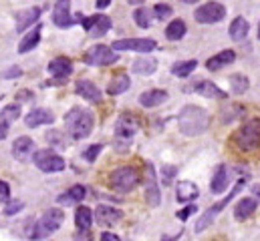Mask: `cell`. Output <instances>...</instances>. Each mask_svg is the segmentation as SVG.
Instances as JSON below:
<instances>
[{
	"instance_id": "6da1fadb",
	"label": "cell",
	"mask_w": 260,
	"mask_h": 241,
	"mask_svg": "<svg viewBox=\"0 0 260 241\" xmlns=\"http://www.w3.org/2000/svg\"><path fill=\"white\" fill-rule=\"evenodd\" d=\"M178 125H180V131L186 135V137H198L202 135L208 125H210V115L206 113V109L202 107H196V105H188L180 111V117H178Z\"/></svg>"
},
{
	"instance_id": "7a4b0ae2",
	"label": "cell",
	"mask_w": 260,
	"mask_h": 241,
	"mask_svg": "<svg viewBox=\"0 0 260 241\" xmlns=\"http://www.w3.org/2000/svg\"><path fill=\"white\" fill-rule=\"evenodd\" d=\"M93 113L85 107H73L65 117V127L73 139H87L93 131Z\"/></svg>"
},
{
	"instance_id": "3957f363",
	"label": "cell",
	"mask_w": 260,
	"mask_h": 241,
	"mask_svg": "<svg viewBox=\"0 0 260 241\" xmlns=\"http://www.w3.org/2000/svg\"><path fill=\"white\" fill-rule=\"evenodd\" d=\"M65 221V213L61 209H47L43 213V217L35 223L32 231H30V239L32 241H41V239H47L49 235H53Z\"/></svg>"
},
{
	"instance_id": "277c9868",
	"label": "cell",
	"mask_w": 260,
	"mask_h": 241,
	"mask_svg": "<svg viewBox=\"0 0 260 241\" xmlns=\"http://www.w3.org/2000/svg\"><path fill=\"white\" fill-rule=\"evenodd\" d=\"M240 151H256L260 147V119H248L232 137Z\"/></svg>"
},
{
	"instance_id": "5b68a950",
	"label": "cell",
	"mask_w": 260,
	"mask_h": 241,
	"mask_svg": "<svg viewBox=\"0 0 260 241\" xmlns=\"http://www.w3.org/2000/svg\"><path fill=\"white\" fill-rule=\"evenodd\" d=\"M244 183H246L244 179H238V181H236V185L232 187V191H230V193H228V195H226L222 201L214 203V205H212V207H210V209H208L204 215H200V219L196 221V233H202L206 227H210V225H212V221L216 219V215H218V213H220V211H222V209H224V207H226V205H228V203L234 199V195H238V193L242 191Z\"/></svg>"
},
{
	"instance_id": "8992f818",
	"label": "cell",
	"mask_w": 260,
	"mask_h": 241,
	"mask_svg": "<svg viewBox=\"0 0 260 241\" xmlns=\"http://www.w3.org/2000/svg\"><path fill=\"white\" fill-rule=\"evenodd\" d=\"M137 183H139V173L133 167H117L109 175V185L117 193H129L135 189Z\"/></svg>"
},
{
	"instance_id": "52a82bcc",
	"label": "cell",
	"mask_w": 260,
	"mask_h": 241,
	"mask_svg": "<svg viewBox=\"0 0 260 241\" xmlns=\"http://www.w3.org/2000/svg\"><path fill=\"white\" fill-rule=\"evenodd\" d=\"M32 161H35V165L43 171V173H59V171H63L65 169V159L61 157V155H57L55 151H51V149H41V151H37L35 153V157H32Z\"/></svg>"
},
{
	"instance_id": "ba28073f",
	"label": "cell",
	"mask_w": 260,
	"mask_h": 241,
	"mask_svg": "<svg viewBox=\"0 0 260 241\" xmlns=\"http://www.w3.org/2000/svg\"><path fill=\"white\" fill-rule=\"evenodd\" d=\"M226 16V6L222 2H206L198 6L194 12V18L200 24H214L220 22Z\"/></svg>"
},
{
	"instance_id": "9c48e42d",
	"label": "cell",
	"mask_w": 260,
	"mask_h": 241,
	"mask_svg": "<svg viewBox=\"0 0 260 241\" xmlns=\"http://www.w3.org/2000/svg\"><path fill=\"white\" fill-rule=\"evenodd\" d=\"M157 49V43L153 38H121L111 45V51H129V53H151Z\"/></svg>"
},
{
	"instance_id": "30bf717a",
	"label": "cell",
	"mask_w": 260,
	"mask_h": 241,
	"mask_svg": "<svg viewBox=\"0 0 260 241\" xmlns=\"http://www.w3.org/2000/svg\"><path fill=\"white\" fill-rule=\"evenodd\" d=\"M117 53H113L109 47H105V45H95V47H91L89 51H87V55H85V62L89 64V66H105V64H113V62H117Z\"/></svg>"
},
{
	"instance_id": "8fae6325",
	"label": "cell",
	"mask_w": 260,
	"mask_h": 241,
	"mask_svg": "<svg viewBox=\"0 0 260 241\" xmlns=\"http://www.w3.org/2000/svg\"><path fill=\"white\" fill-rule=\"evenodd\" d=\"M137 129H139V120L135 119L131 113H123L117 123H115V137H117V143L121 141V143H129L131 139H133V135L137 133Z\"/></svg>"
},
{
	"instance_id": "7c38bea8",
	"label": "cell",
	"mask_w": 260,
	"mask_h": 241,
	"mask_svg": "<svg viewBox=\"0 0 260 241\" xmlns=\"http://www.w3.org/2000/svg\"><path fill=\"white\" fill-rule=\"evenodd\" d=\"M81 24H83V28L87 30L89 36L97 38V36L107 34V30L111 28V18L105 16V14H93V16H87V18L81 16Z\"/></svg>"
},
{
	"instance_id": "4fadbf2b",
	"label": "cell",
	"mask_w": 260,
	"mask_h": 241,
	"mask_svg": "<svg viewBox=\"0 0 260 241\" xmlns=\"http://www.w3.org/2000/svg\"><path fill=\"white\" fill-rule=\"evenodd\" d=\"M143 187H145V199L151 207H157L161 201L159 195V187H157V177H155V169L151 163H145V175H143Z\"/></svg>"
},
{
	"instance_id": "5bb4252c",
	"label": "cell",
	"mask_w": 260,
	"mask_h": 241,
	"mask_svg": "<svg viewBox=\"0 0 260 241\" xmlns=\"http://www.w3.org/2000/svg\"><path fill=\"white\" fill-rule=\"evenodd\" d=\"M53 22L59 28H69V26L75 24V18L71 16V2L61 0V2L55 4V8H53Z\"/></svg>"
},
{
	"instance_id": "9a60e30c",
	"label": "cell",
	"mask_w": 260,
	"mask_h": 241,
	"mask_svg": "<svg viewBox=\"0 0 260 241\" xmlns=\"http://www.w3.org/2000/svg\"><path fill=\"white\" fill-rule=\"evenodd\" d=\"M121 217H123V213H121L119 209L111 207V205H99V207L95 209V219H97V223L103 225V227L117 223Z\"/></svg>"
},
{
	"instance_id": "2e32d148",
	"label": "cell",
	"mask_w": 260,
	"mask_h": 241,
	"mask_svg": "<svg viewBox=\"0 0 260 241\" xmlns=\"http://www.w3.org/2000/svg\"><path fill=\"white\" fill-rule=\"evenodd\" d=\"M18 117H20V107L18 105H8V107L2 109V113H0V141L6 139V135L10 131V125Z\"/></svg>"
},
{
	"instance_id": "e0dca14e",
	"label": "cell",
	"mask_w": 260,
	"mask_h": 241,
	"mask_svg": "<svg viewBox=\"0 0 260 241\" xmlns=\"http://www.w3.org/2000/svg\"><path fill=\"white\" fill-rule=\"evenodd\" d=\"M75 91H77L79 97H83V99H87V101H91V103H99V101H101V91H99V87H97L95 83H91V81H85V78L77 81Z\"/></svg>"
},
{
	"instance_id": "ac0fdd59",
	"label": "cell",
	"mask_w": 260,
	"mask_h": 241,
	"mask_svg": "<svg viewBox=\"0 0 260 241\" xmlns=\"http://www.w3.org/2000/svg\"><path fill=\"white\" fill-rule=\"evenodd\" d=\"M192 91H196L198 95H202V97H206V99H218V101H222V99L228 97L220 87H216V85L210 83V81H198L194 87H192Z\"/></svg>"
},
{
	"instance_id": "d6986e66",
	"label": "cell",
	"mask_w": 260,
	"mask_h": 241,
	"mask_svg": "<svg viewBox=\"0 0 260 241\" xmlns=\"http://www.w3.org/2000/svg\"><path fill=\"white\" fill-rule=\"evenodd\" d=\"M168 101V93L161 91V89H151V91H145L139 95V105L145 107V109H153V107H159L161 103Z\"/></svg>"
},
{
	"instance_id": "ffe728a7",
	"label": "cell",
	"mask_w": 260,
	"mask_h": 241,
	"mask_svg": "<svg viewBox=\"0 0 260 241\" xmlns=\"http://www.w3.org/2000/svg\"><path fill=\"white\" fill-rule=\"evenodd\" d=\"M53 120H55V115H53L49 109H32V111L24 117L26 127H30V129H37V127H41V125H51Z\"/></svg>"
},
{
	"instance_id": "44dd1931",
	"label": "cell",
	"mask_w": 260,
	"mask_h": 241,
	"mask_svg": "<svg viewBox=\"0 0 260 241\" xmlns=\"http://www.w3.org/2000/svg\"><path fill=\"white\" fill-rule=\"evenodd\" d=\"M49 72L59 78V81H65L67 76L73 72V62L67 59V57H57L49 62Z\"/></svg>"
},
{
	"instance_id": "7402d4cb",
	"label": "cell",
	"mask_w": 260,
	"mask_h": 241,
	"mask_svg": "<svg viewBox=\"0 0 260 241\" xmlns=\"http://www.w3.org/2000/svg\"><path fill=\"white\" fill-rule=\"evenodd\" d=\"M32 147H35V141L30 137H18L12 143V157L16 161H26L28 155L32 153Z\"/></svg>"
},
{
	"instance_id": "603a6c76",
	"label": "cell",
	"mask_w": 260,
	"mask_h": 241,
	"mask_svg": "<svg viewBox=\"0 0 260 241\" xmlns=\"http://www.w3.org/2000/svg\"><path fill=\"white\" fill-rule=\"evenodd\" d=\"M39 18H41V8H39V6H30V8L18 12V16H16V30H18V32L26 30V28H28L30 24H35Z\"/></svg>"
},
{
	"instance_id": "cb8c5ba5",
	"label": "cell",
	"mask_w": 260,
	"mask_h": 241,
	"mask_svg": "<svg viewBox=\"0 0 260 241\" xmlns=\"http://www.w3.org/2000/svg\"><path fill=\"white\" fill-rule=\"evenodd\" d=\"M248 30H250L248 20H246V18H242V16H238V18H234V20H232V24H230V28H228V34H230V38H232V41L240 43V41H244V38H246Z\"/></svg>"
},
{
	"instance_id": "d4e9b609",
	"label": "cell",
	"mask_w": 260,
	"mask_h": 241,
	"mask_svg": "<svg viewBox=\"0 0 260 241\" xmlns=\"http://www.w3.org/2000/svg\"><path fill=\"white\" fill-rule=\"evenodd\" d=\"M254 211H256V199L244 197V199H240L238 205L234 207V217H236L238 221H244V219H248L250 215H254Z\"/></svg>"
},
{
	"instance_id": "484cf974",
	"label": "cell",
	"mask_w": 260,
	"mask_h": 241,
	"mask_svg": "<svg viewBox=\"0 0 260 241\" xmlns=\"http://www.w3.org/2000/svg\"><path fill=\"white\" fill-rule=\"evenodd\" d=\"M234 59H236V53L230 51V49H226V51H222V53L214 55L212 59L206 60V66H208V70H218V68L226 66V64H230V62H234Z\"/></svg>"
},
{
	"instance_id": "4316f807",
	"label": "cell",
	"mask_w": 260,
	"mask_h": 241,
	"mask_svg": "<svg viewBox=\"0 0 260 241\" xmlns=\"http://www.w3.org/2000/svg\"><path fill=\"white\" fill-rule=\"evenodd\" d=\"M41 30H43V26L39 24V26H35L30 32H26V34L22 36V41L18 43V53H28V51H32V49L41 43Z\"/></svg>"
},
{
	"instance_id": "83f0119b",
	"label": "cell",
	"mask_w": 260,
	"mask_h": 241,
	"mask_svg": "<svg viewBox=\"0 0 260 241\" xmlns=\"http://www.w3.org/2000/svg\"><path fill=\"white\" fill-rule=\"evenodd\" d=\"M91 223H93V211H91L89 207H85V205L77 207V211H75V225H77V231H91V229H89Z\"/></svg>"
},
{
	"instance_id": "f1b7e54d",
	"label": "cell",
	"mask_w": 260,
	"mask_h": 241,
	"mask_svg": "<svg viewBox=\"0 0 260 241\" xmlns=\"http://www.w3.org/2000/svg\"><path fill=\"white\" fill-rule=\"evenodd\" d=\"M129 85H131L129 76H127L125 72H119V74H115V76L109 81V85H107V93H109L111 97L121 95V93H125V91L129 89Z\"/></svg>"
},
{
	"instance_id": "f546056e",
	"label": "cell",
	"mask_w": 260,
	"mask_h": 241,
	"mask_svg": "<svg viewBox=\"0 0 260 241\" xmlns=\"http://www.w3.org/2000/svg\"><path fill=\"white\" fill-rule=\"evenodd\" d=\"M85 195H87V191H85V187L83 185H75V187H71L69 191H65L63 195H59V203L61 205H75V203H79V201H83L85 199Z\"/></svg>"
},
{
	"instance_id": "4dcf8cb0",
	"label": "cell",
	"mask_w": 260,
	"mask_h": 241,
	"mask_svg": "<svg viewBox=\"0 0 260 241\" xmlns=\"http://www.w3.org/2000/svg\"><path fill=\"white\" fill-rule=\"evenodd\" d=\"M131 70L135 72V74H153L155 70H157V60L151 59V57H141V59L133 60V64H131Z\"/></svg>"
},
{
	"instance_id": "1f68e13d",
	"label": "cell",
	"mask_w": 260,
	"mask_h": 241,
	"mask_svg": "<svg viewBox=\"0 0 260 241\" xmlns=\"http://www.w3.org/2000/svg\"><path fill=\"white\" fill-rule=\"evenodd\" d=\"M176 193H178L180 201H194L196 197L200 195V189L192 181H180L178 187H176Z\"/></svg>"
},
{
	"instance_id": "d6a6232c",
	"label": "cell",
	"mask_w": 260,
	"mask_h": 241,
	"mask_svg": "<svg viewBox=\"0 0 260 241\" xmlns=\"http://www.w3.org/2000/svg\"><path fill=\"white\" fill-rule=\"evenodd\" d=\"M226 187H228V169H226L224 165H220V167L216 169L214 177H212V185H210V189H212V193L220 195V193H224V191H226Z\"/></svg>"
},
{
	"instance_id": "836d02e7",
	"label": "cell",
	"mask_w": 260,
	"mask_h": 241,
	"mask_svg": "<svg viewBox=\"0 0 260 241\" xmlns=\"http://www.w3.org/2000/svg\"><path fill=\"white\" fill-rule=\"evenodd\" d=\"M186 22L184 20H180V18H176V20H172L170 24H168V28H166V36H168V41H182L184 38V34H186Z\"/></svg>"
},
{
	"instance_id": "e575fe53",
	"label": "cell",
	"mask_w": 260,
	"mask_h": 241,
	"mask_svg": "<svg viewBox=\"0 0 260 241\" xmlns=\"http://www.w3.org/2000/svg\"><path fill=\"white\" fill-rule=\"evenodd\" d=\"M196 66H198V60H180V62H176V64L172 66V74L184 78V76H188V74L194 72Z\"/></svg>"
},
{
	"instance_id": "d590c367",
	"label": "cell",
	"mask_w": 260,
	"mask_h": 241,
	"mask_svg": "<svg viewBox=\"0 0 260 241\" xmlns=\"http://www.w3.org/2000/svg\"><path fill=\"white\" fill-rule=\"evenodd\" d=\"M151 16H153V10H149V8H145V6H141V8H137V10L133 12V20H135V24L141 26V28H149V26H151Z\"/></svg>"
},
{
	"instance_id": "8d00e7d4",
	"label": "cell",
	"mask_w": 260,
	"mask_h": 241,
	"mask_svg": "<svg viewBox=\"0 0 260 241\" xmlns=\"http://www.w3.org/2000/svg\"><path fill=\"white\" fill-rule=\"evenodd\" d=\"M230 87H232V93L242 95V93L248 91V78L244 74H232L230 76Z\"/></svg>"
},
{
	"instance_id": "74e56055",
	"label": "cell",
	"mask_w": 260,
	"mask_h": 241,
	"mask_svg": "<svg viewBox=\"0 0 260 241\" xmlns=\"http://www.w3.org/2000/svg\"><path fill=\"white\" fill-rule=\"evenodd\" d=\"M172 12H174V8H172L170 4H155V6H153V16H155L157 20H164V18L172 16Z\"/></svg>"
},
{
	"instance_id": "f35d334b",
	"label": "cell",
	"mask_w": 260,
	"mask_h": 241,
	"mask_svg": "<svg viewBox=\"0 0 260 241\" xmlns=\"http://www.w3.org/2000/svg\"><path fill=\"white\" fill-rule=\"evenodd\" d=\"M22 207H24L22 201H8V203L4 205V213H6V215H14V213H18Z\"/></svg>"
},
{
	"instance_id": "ab89813d",
	"label": "cell",
	"mask_w": 260,
	"mask_h": 241,
	"mask_svg": "<svg viewBox=\"0 0 260 241\" xmlns=\"http://www.w3.org/2000/svg\"><path fill=\"white\" fill-rule=\"evenodd\" d=\"M99 153H101V145H91V147L83 153V157H85L89 163H93V161L97 159V155H99Z\"/></svg>"
},
{
	"instance_id": "60d3db41",
	"label": "cell",
	"mask_w": 260,
	"mask_h": 241,
	"mask_svg": "<svg viewBox=\"0 0 260 241\" xmlns=\"http://www.w3.org/2000/svg\"><path fill=\"white\" fill-rule=\"evenodd\" d=\"M10 201V187H8V183H4V181H0V203H8Z\"/></svg>"
},
{
	"instance_id": "b9f144b4",
	"label": "cell",
	"mask_w": 260,
	"mask_h": 241,
	"mask_svg": "<svg viewBox=\"0 0 260 241\" xmlns=\"http://www.w3.org/2000/svg\"><path fill=\"white\" fill-rule=\"evenodd\" d=\"M196 211H198V207H196V205H188V207H184L182 211H178V219H180V221H186L190 215H194Z\"/></svg>"
},
{
	"instance_id": "7bdbcfd3",
	"label": "cell",
	"mask_w": 260,
	"mask_h": 241,
	"mask_svg": "<svg viewBox=\"0 0 260 241\" xmlns=\"http://www.w3.org/2000/svg\"><path fill=\"white\" fill-rule=\"evenodd\" d=\"M178 173L176 167H164L161 169V177H164V183H172V177Z\"/></svg>"
},
{
	"instance_id": "ee69618b",
	"label": "cell",
	"mask_w": 260,
	"mask_h": 241,
	"mask_svg": "<svg viewBox=\"0 0 260 241\" xmlns=\"http://www.w3.org/2000/svg\"><path fill=\"white\" fill-rule=\"evenodd\" d=\"M75 241H93V233L91 231H77Z\"/></svg>"
},
{
	"instance_id": "f6af8a7d",
	"label": "cell",
	"mask_w": 260,
	"mask_h": 241,
	"mask_svg": "<svg viewBox=\"0 0 260 241\" xmlns=\"http://www.w3.org/2000/svg\"><path fill=\"white\" fill-rule=\"evenodd\" d=\"M101 241H121L115 233H109V231H105V233H101Z\"/></svg>"
},
{
	"instance_id": "bcb514c9",
	"label": "cell",
	"mask_w": 260,
	"mask_h": 241,
	"mask_svg": "<svg viewBox=\"0 0 260 241\" xmlns=\"http://www.w3.org/2000/svg\"><path fill=\"white\" fill-rule=\"evenodd\" d=\"M111 4V0H97V8L99 10H103V8H107Z\"/></svg>"
},
{
	"instance_id": "7dc6e473",
	"label": "cell",
	"mask_w": 260,
	"mask_h": 241,
	"mask_svg": "<svg viewBox=\"0 0 260 241\" xmlns=\"http://www.w3.org/2000/svg\"><path fill=\"white\" fill-rule=\"evenodd\" d=\"M180 235H182V231H180V233H176V235H172V237L164 235V237H161V241H176V239H180Z\"/></svg>"
},
{
	"instance_id": "c3c4849f",
	"label": "cell",
	"mask_w": 260,
	"mask_h": 241,
	"mask_svg": "<svg viewBox=\"0 0 260 241\" xmlns=\"http://www.w3.org/2000/svg\"><path fill=\"white\" fill-rule=\"evenodd\" d=\"M252 193L260 199V185H254V187H252Z\"/></svg>"
},
{
	"instance_id": "681fc988",
	"label": "cell",
	"mask_w": 260,
	"mask_h": 241,
	"mask_svg": "<svg viewBox=\"0 0 260 241\" xmlns=\"http://www.w3.org/2000/svg\"><path fill=\"white\" fill-rule=\"evenodd\" d=\"M258 36H260V24H258Z\"/></svg>"
}]
</instances>
